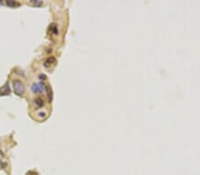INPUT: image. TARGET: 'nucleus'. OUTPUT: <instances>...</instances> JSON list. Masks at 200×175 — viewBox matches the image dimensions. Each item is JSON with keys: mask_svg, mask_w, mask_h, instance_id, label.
Wrapping results in <instances>:
<instances>
[{"mask_svg": "<svg viewBox=\"0 0 200 175\" xmlns=\"http://www.w3.org/2000/svg\"><path fill=\"white\" fill-rule=\"evenodd\" d=\"M11 93V90H10V87L7 84L4 85L2 88H0V95H7Z\"/></svg>", "mask_w": 200, "mask_h": 175, "instance_id": "3", "label": "nucleus"}, {"mask_svg": "<svg viewBox=\"0 0 200 175\" xmlns=\"http://www.w3.org/2000/svg\"><path fill=\"white\" fill-rule=\"evenodd\" d=\"M27 175H37L36 173H34V172H29Z\"/></svg>", "mask_w": 200, "mask_h": 175, "instance_id": "10", "label": "nucleus"}, {"mask_svg": "<svg viewBox=\"0 0 200 175\" xmlns=\"http://www.w3.org/2000/svg\"><path fill=\"white\" fill-rule=\"evenodd\" d=\"M38 78H39L40 80H45V79H46V76H45V74H39Z\"/></svg>", "mask_w": 200, "mask_h": 175, "instance_id": "8", "label": "nucleus"}, {"mask_svg": "<svg viewBox=\"0 0 200 175\" xmlns=\"http://www.w3.org/2000/svg\"><path fill=\"white\" fill-rule=\"evenodd\" d=\"M6 5L11 7V8H15V7H18L20 6V4L15 2V1H12V0H8L6 1Z\"/></svg>", "mask_w": 200, "mask_h": 175, "instance_id": "5", "label": "nucleus"}, {"mask_svg": "<svg viewBox=\"0 0 200 175\" xmlns=\"http://www.w3.org/2000/svg\"><path fill=\"white\" fill-rule=\"evenodd\" d=\"M45 90L47 92V96H48L49 101H52V99H53V94H52L51 88L49 87V86H45Z\"/></svg>", "mask_w": 200, "mask_h": 175, "instance_id": "7", "label": "nucleus"}, {"mask_svg": "<svg viewBox=\"0 0 200 175\" xmlns=\"http://www.w3.org/2000/svg\"><path fill=\"white\" fill-rule=\"evenodd\" d=\"M12 88L13 91L17 95H21L25 92V85L20 80H13L12 81Z\"/></svg>", "mask_w": 200, "mask_h": 175, "instance_id": "1", "label": "nucleus"}, {"mask_svg": "<svg viewBox=\"0 0 200 175\" xmlns=\"http://www.w3.org/2000/svg\"><path fill=\"white\" fill-rule=\"evenodd\" d=\"M38 114H39L40 117H45V112H44V111H41V112H39Z\"/></svg>", "mask_w": 200, "mask_h": 175, "instance_id": "9", "label": "nucleus"}, {"mask_svg": "<svg viewBox=\"0 0 200 175\" xmlns=\"http://www.w3.org/2000/svg\"><path fill=\"white\" fill-rule=\"evenodd\" d=\"M35 103L37 104V106L38 108H41V107L44 105V100H43L42 98L38 97V98L35 99Z\"/></svg>", "mask_w": 200, "mask_h": 175, "instance_id": "6", "label": "nucleus"}, {"mask_svg": "<svg viewBox=\"0 0 200 175\" xmlns=\"http://www.w3.org/2000/svg\"><path fill=\"white\" fill-rule=\"evenodd\" d=\"M31 90L33 93L37 94V93H40L45 90V86L44 83L39 82V83H33L31 86Z\"/></svg>", "mask_w": 200, "mask_h": 175, "instance_id": "2", "label": "nucleus"}, {"mask_svg": "<svg viewBox=\"0 0 200 175\" xmlns=\"http://www.w3.org/2000/svg\"><path fill=\"white\" fill-rule=\"evenodd\" d=\"M55 63H56V59H55L53 57H51V58H48V59L45 61L44 66H45V67L48 68V67H50L51 66L54 65Z\"/></svg>", "mask_w": 200, "mask_h": 175, "instance_id": "4", "label": "nucleus"}]
</instances>
